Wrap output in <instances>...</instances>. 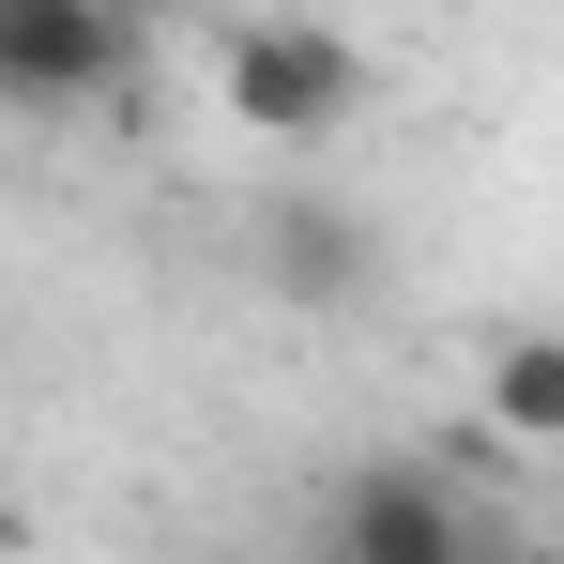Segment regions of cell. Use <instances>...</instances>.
I'll return each mask as SVG.
<instances>
[{
  "instance_id": "3",
  "label": "cell",
  "mask_w": 564,
  "mask_h": 564,
  "mask_svg": "<svg viewBox=\"0 0 564 564\" xmlns=\"http://www.w3.org/2000/svg\"><path fill=\"white\" fill-rule=\"evenodd\" d=\"M321 564H473V519L443 473L412 458H351L336 503H321Z\"/></svg>"
},
{
  "instance_id": "5",
  "label": "cell",
  "mask_w": 564,
  "mask_h": 564,
  "mask_svg": "<svg viewBox=\"0 0 564 564\" xmlns=\"http://www.w3.org/2000/svg\"><path fill=\"white\" fill-rule=\"evenodd\" d=\"M473 397H488L503 443H564V321H503L488 367H473Z\"/></svg>"
},
{
  "instance_id": "1",
  "label": "cell",
  "mask_w": 564,
  "mask_h": 564,
  "mask_svg": "<svg viewBox=\"0 0 564 564\" xmlns=\"http://www.w3.org/2000/svg\"><path fill=\"white\" fill-rule=\"evenodd\" d=\"M214 93H229V122H260V138H336L367 107V46L321 31V15H229L214 31Z\"/></svg>"
},
{
  "instance_id": "4",
  "label": "cell",
  "mask_w": 564,
  "mask_h": 564,
  "mask_svg": "<svg viewBox=\"0 0 564 564\" xmlns=\"http://www.w3.org/2000/svg\"><path fill=\"white\" fill-rule=\"evenodd\" d=\"M260 275H275L290 305H367L381 245H367V214H336V198H275V214H260Z\"/></svg>"
},
{
  "instance_id": "2",
  "label": "cell",
  "mask_w": 564,
  "mask_h": 564,
  "mask_svg": "<svg viewBox=\"0 0 564 564\" xmlns=\"http://www.w3.org/2000/svg\"><path fill=\"white\" fill-rule=\"evenodd\" d=\"M138 77V31L107 0H0V107L62 122V107H107Z\"/></svg>"
}]
</instances>
